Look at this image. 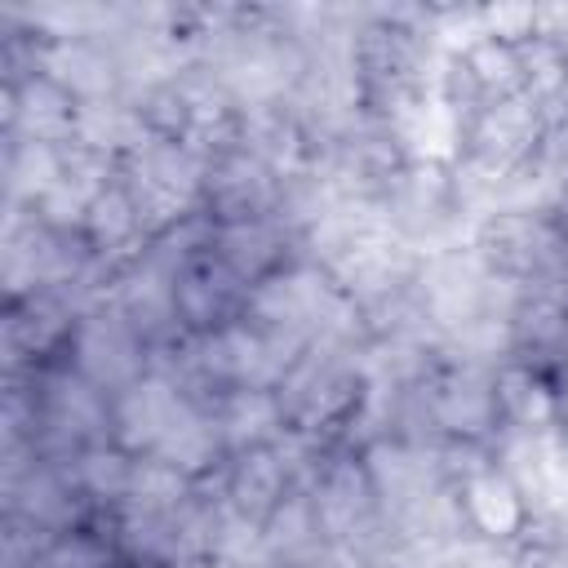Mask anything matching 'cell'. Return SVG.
Wrapping results in <instances>:
<instances>
[{
    "label": "cell",
    "instance_id": "1",
    "mask_svg": "<svg viewBox=\"0 0 568 568\" xmlns=\"http://www.w3.org/2000/svg\"><path fill=\"white\" fill-rule=\"evenodd\" d=\"M462 244L479 257V266L493 280L532 288L550 284L568 271V253L555 226V213L541 204H501L470 217Z\"/></svg>",
    "mask_w": 568,
    "mask_h": 568
},
{
    "label": "cell",
    "instance_id": "2",
    "mask_svg": "<svg viewBox=\"0 0 568 568\" xmlns=\"http://www.w3.org/2000/svg\"><path fill=\"white\" fill-rule=\"evenodd\" d=\"M302 488L311 493V506H315L320 528H324L333 550L351 546V541H359V537H368L373 528L386 524L359 448H324V453H315V462L302 475Z\"/></svg>",
    "mask_w": 568,
    "mask_h": 568
},
{
    "label": "cell",
    "instance_id": "3",
    "mask_svg": "<svg viewBox=\"0 0 568 568\" xmlns=\"http://www.w3.org/2000/svg\"><path fill=\"white\" fill-rule=\"evenodd\" d=\"M448 493H453V506H457L462 537H470L479 546L510 550L537 524V510H532L528 493L515 484V475L497 457H484L470 470H462L448 484Z\"/></svg>",
    "mask_w": 568,
    "mask_h": 568
},
{
    "label": "cell",
    "instance_id": "4",
    "mask_svg": "<svg viewBox=\"0 0 568 568\" xmlns=\"http://www.w3.org/2000/svg\"><path fill=\"white\" fill-rule=\"evenodd\" d=\"M80 111L84 102L40 67L0 75V138L67 146L80 133Z\"/></svg>",
    "mask_w": 568,
    "mask_h": 568
},
{
    "label": "cell",
    "instance_id": "5",
    "mask_svg": "<svg viewBox=\"0 0 568 568\" xmlns=\"http://www.w3.org/2000/svg\"><path fill=\"white\" fill-rule=\"evenodd\" d=\"M62 364H71L98 390L115 395V390H124L129 382H138L151 368V351L142 346V337L124 324V315L111 302H98V306H89L80 315Z\"/></svg>",
    "mask_w": 568,
    "mask_h": 568
},
{
    "label": "cell",
    "instance_id": "6",
    "mask_svg": "<svg viewBox=\"0 0 568 568\" xmlns=\"http://www.w3.org/2000/svg\"><path fill=\"white\" fill-rule=\"evenodd\" d=\"M280 200H284V178L271 164H262L253 151H244V146L213 155L209 169H204L200 213L213 226L280 217Z\"/></svg>",
    "mask_w": 568,
    "mask_h": 568
},
{
    "label": "cell",
    "instance_id": "7",
    "mask_svg": "<svg viewBox=\"0 0 568 568\" xmlns=\"http://www.w3.org/2000/svg\"><path fill=\"white\" fill-rule=\"evenodd\" d=\"M244 302H248V284L235 271H226V262L209 244L173 266V306L186 337H209L226 328L231 320L244 315Z\"/></svg>",
    "mask_w": 568,
    "mask_h": 568
},
{
    "label": "cell",
    "instance_id": "8",
    "mask_svg": "<svg viewBox=\"0 0 568 568\" xmlns=\"http://www.w3.org/2000/svg\"><path fill=\"white\" fill-rule=\"evenodd\" d=\"M186 404L191 399L169 373L146 368L138 382L111 395V444H120L133 457H151L164 444V435L178 426Z\"/></svg>",
    "mask_w": 568,
    "mask_h": 568
},
{
    "label": "cell",
    "instance_id": "9",
    "mask_svg": "<svg viewBox=\"0 0 568 568\" xmlns=\"http://www.w3.org/2000/svg\"><path fill=\"white\" fill-rule=\"evenodd\" d=\"M297 484H302V475H297V466H293L284 439H280V444H257V448L231 453L226 466H222V479H217L222 501H226L240 519H248V524H257V528L271 519V510H275Z\"/></svg>",
    "mask_w": 568,
    "mask_h": 568
},
{
    "label": "cell",
    "instance_id": "10",
    "mask_svg": "<svg viewBox=\"0 0 568 568\" xmlns=\"http://www.w3.org/2000/svg\"><path fill=\"white\" fill-rule=\"evenodd\" d=\"M501 435H555V373L515 355L493 364Z\"/></svg>",
    "mask_w": 568,
    "mask_h": 568
},
{
    "label": "cell",
    "instance_id": "11",
    "mask_svg": "<svg viewBox=\"0 0 568 568\" xmlns=\"http://www.w3.org/2000/svg\"><path fill=\"white\" fill-rule=\"evenodd\" d=\"M226 444V453L257 448V444H280L284 439V404L275 386H231L204 408Z\"/></svg>",
    "mask_w": 568,
    "mask_h": 568
},
{
    "label": "cell",
    "instance_id": "12",
    "mask_svg": "<svg viewBox=\"0 0 568 568\" xmlns=\"http://www.w3.org/2000/svg\"><path fill=\"white\" fill-rule=\"evenodd\" d=\"M262 550H266V564H275V568H297V564L333 555V546L320 528V515L311 506V493L302 484L262 524Z\"/></svg>",
    "mask_w": 568,
    "mask_h": 568
},
{
    "label": "cell",
    "instance_id": "13",
    "mask_svg": "<svg viewBox=\"0 0 568 568\" xmlns=\"http://www.w3.org/2000/svg\"><path fill=\"white\" fill-rule=\"evenodd\" d=\"M67 475H71V484L89 510H111V506L129 501L138 457L111 439H98V444H84L75 457H67Z\"/></svg>",
    "mask_w": 568,
    "mask_h": 568
},
{
    "label": "cell",
    "instance_id": "14",
    "mask_svg": "<svg viewBox=\"0 0 568 568\" xmlns=\"http://www.w3.org/2000/svg\"><path fill=\"white\" fill-rule=\"evenodd\" d=\"M453 53L462 58V67H466V75H470L479 102H501V98L524 93V53H519V44L470 27V31L453 44Z\"/></svg>",
    "mask_w": 568,
    "mask_h": 568
},
{
    "label": "cell",
    "instance_id": "15",
    "mask_svg": "<svg viewBox=\"0 0 568 568\" xmlns=\"http://www.w3.org/2000/svg\"><path fill=\"white\" fill-rule=\"evenodd\" d=\"M195 479H186L178 466H169L164 457H138V475H133V493L129 506L146 510V515H178L191 497H195Z\"/></svg>",
    "mask_w": 568,
    "mask_h": 568
},
{
    "label": "cell",
    "instance_id": "16",
    "mask_svg": "<svg viewBox=\"0 0 568 568\" xmlns=\"http://www.w3.org/2000/svg\"><path fill=\"white\" fill-rule=\"evenodd\" d=\"M506 568H568V546L550 528H532L506 550Z\"/></svg>",
    "mask_w": 568,
    "mask_h": 568
},
{
    "label": "cell",
    "instance_id": "17",
    "mask_svg": "<svg viewBox=\"0 0 568 568\" xmlns=\"http://www.w3.org/2000/svg\"><path fill=\"white\" fill-rule=\"evenodd\" d=\"M555 439L568 444V373H555Z\"/></svg>",
    "mask_w": 568,
    "mask_h": 568
},
{
    "label": "cell",
    "instance_id": "18",
    "mask_svg": "<svg viewBox=\"0 0 568 568\" xmlns=\"http://www.w3.org/2000/svg\"><path fill=\"white\" fill-rule=\"evenodd\" d=\"M173 568H240V564H231V559H222L213 550H200V555H182Z\"/></svg>",
    "mask_w": 568,
    "mask_h": 568
},
{
    "label": "cell",
    "instance_id": "19",
    "mask_svg": "<svg viewBox=\"0 0 568 568\" xmlns=\"http://www.w3.org/2000/svg\"><path fill=\"white\" fill-rule=\"evenodd\" d=\"M22 568H67V564H58L53 555H44V550H40V555H36V559H27Z\"/></svg>",
    "mask_w": 568,
    "mask_h": 568
},
{
    "label": "cell",
    "instance_id": "20",
    "mask_svg": "<svg viewBox=\"0 0 568 568\" xmlns=\"http://www.w3.org/2000/svg\"><path fill=\"white\" fill-rule=\"evenodd\" d=\"M297 568H342L333 555H324V559H311V564H297Z\"/></svg>",
    "mask_w": 568,
    "mask_h": 568
},
{
    "label": "cell",
    "instance_id": "21",
    "mask_svg": "<svg viewBox=\"0 0 568 568\" xmlns=\"http://www.w3.org/2000/svg\"><path fill=\"white\" fill-rule=\"evenodd\" d=\"M564 546H568V528H564Z\"/></svg>",
    "mask_w": 568,
    "mask_h": 568
}]
</instances>
